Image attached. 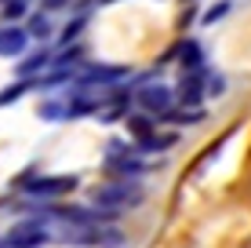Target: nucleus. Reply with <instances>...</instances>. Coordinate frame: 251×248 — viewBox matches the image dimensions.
<instances>
[{"mask_svg": "<svg viewBox=\"0 0 251 248\" xmlns=\"http://www.w3.org/2000/svg\"><path fill=\"white\" fill-rule=\"evenodd\" d=\"M48 62H51V51H37V55H29V58L19 66V77H22V81H29V77L37 73V70H44Z\"/></svg>", "mask_w": 251, "mask_h": 248, "instance_id": "1a4fd4ad", "label": "nucleus"}, {"mask_svg": "<svg viewBox=\"0 0 251 248\" xmlns=\"http://www.w3.org/2000/svg\"><path fill=\"white\" fill-rule=\"evenodd\" d=\"M109 168H113V172H124V175H138L146 165H142V161H127V157H120V161L113 157V161H109Z\"/></svg>", "mask_w": 251, "mask_h": 248, "instance_id": "ddd939ff", "label": "nucleus"}, {"mask_svg": "<svg viewBox=\"0 0 251 248\" xmlns=\"http://www.w3.org/2000/svg\"><path fill=\"white\" fill-rule=\"evenodd\" d=\"M29 88H33V81H19V84H11V88H4V91H0V106H7V102L22 99Z\"/></svg>", "mask_w": 251, "mask_h": 248, "instance_id": "f8f14e48", "label": "nucleus"}, {"mask_svg": "<svg viewBox=\"0 0 251 248\" xmlns=\"http://www.w3.org/2000/svg\"><path fill=\"white\" fill-rule=\"evenodd\" d=\"M25 44H29V33H25L22 26H4V29H0V55L4 58L22 55Z\"/></svg>", "mask_w": 251, "mask_h": 248, "instance_id": "423d86ee", "label": "nucleus"}, {"mask_svg": "<svg viewBox=\"0 0 251 248\" xmlns=\"http://www.w3.org/2000/svg\"><path fill=\"white\" fill-rule=\"evenodd\" d=\"M207 91V73L204 70H186L182 73V84H178V99L182 106H197Z\"/></svg>", "mask_w": 251, "mask_h": 248, "instance_id": "39448f33", "label": "nucleus"}, {"mask_svg": "<svg viewBox=\"0 0 251 248\" xmlns=\"http://www.w3.org/2000/svg\"><path fill=\"white\" fill-rule=\"evenodd\" d=\"M120 77H127V70L124 66H88L84 73H76V84H113V81H120Z\"/></svg>", "mask_w": 251, "mask_h": 248, "instance_id": "0eeeda50", "label": "nucleus"}, {"mask_svg": "<svg viewBox=\"0 0 251 248\" xmlns=\"http://www.w3.org/2000/svg\"><path fill=\"white\" fill-rule=\"evenodd\" d=\"M142 201V190H138L135 183H117V186H102V190H95V204H99L102 212H117L120 208H135V204Z\"/></svg>", "mask_w": 251, "mask_h": 248, "instance_id": "f257e3e1", "label": "nucleus"}, {"mask_svg": "<svg viewBox=\"0 0 251 248\" xmlns=\"http://www.w3.org/2000/svg\"><path fill=\"white\" fill-rule=\"evenodd\" d=\"M226 91V81L219 73H207V95H222Z\"/></svg>", "mask_w": 251, "mask_h": 248, "instance_id": "dca6fc26", "label": "nucleus"}, {"mask_svg": "<svg viewBox=\"0 0 251 248\" xmlns=\"http://www.w3.org/2000/svg\"><path fill=\"white\" fill-rule=\"evenodd\" d=\"M233 11V4H229V0H222V4H211V7H207V11H204V26H215V22H219V19H226V15Z\"/></svg>", "mask_w": 251, "mask_h": 248, "instance_id": "9b49d317", "label": "nucleus"}, {"mask_svg": "<svg viewBox=\"0 0 251 248\" xmlns=\"http://www.w3.org/2000/svg\"><path fill=\"white\" fill-rule=\"evenodd\" d=\"M29 37H51V19H48V11H40V15H33L29 19Z\"/></svg>", "mask_w": 251, "mask_h": 248, "instance_id": "9d476101", "label": "nucleus"}, {"mask_svg": "<svg viewBox=\"0 0 251 248\" xmlns=\"http://www.w3.org/2000/svg\"><path fill=\"white\" fill-rule=\"evenodd\" d=\"M44 241H51V234L37 223V219H25V223H15L7 230L0 248H40Z\"/></svg>", "mask_w": 251, "mask_h": 248, "instance_id": "20e7f679", "label": "nucleus"}, {"mask_svg": "<svg viewBox=\"0 0 251 248\" xmlns=\"http://www.w3.org/2000/svg\"><path fill=\"white\" fill-rule=\"evenodd\" d=\"M22 11H25V0H4V4H0V15H4L7 22L22 19Z\"/></svg>", "mask_w": 251, "mask_h": 248, "instance_id": "4468645a", "label": "nucleus"}, {"mask_svg": "<svg viewBox=\"0 0 251 248\" xmlns=\"http://www.w3.org/2000/svg\"><path fill=\"white\" fill-rule=\"evenodd\" d=\"M135 102H138V110H142V113H150V117H164L171 106H175V91H171L168 84L150 81V84H142V88H138Z\"/></svg>", "mask_w": 251, "mask_h": 248, "instance_id": "f03ea898", "label": "nucleus"}, {"mask_svg": "<svg viewBox=\"0 0 251 248\" xmlns=\"http://www.w3.org/2000/svg\"><path fill=\"white\" fill-rule=\"evenodd\" d=\"M178 58H182V73L186 70H204V48L197 44V40L178 44Z\"/></svg>", "mask_w": 251, "mask_h": 248, "instance_id": "6e6552de", "label": "nucleus"}, {"mask_svg": "<svg viewBox=\"0 0 251 248\" xmlns=\"http://www.w3.org/2000/svg\"><path fill=\"white\" fill-rule=\"evenodd\" d=\"M51 7H69V0H44V11H51Z\"/></svg>", "mask_w": 251, "mask_h": 248, "instance_id": "f3484780", "label": "nucleus"}, {"mask_svg": "<svg viewBox=\"0 0 251 248\" xmlns=\"http://www.w3.org/2000/svg\"><path fill=\"white\" fill-rule=\"evenodd\" d=\"M102 4H113V0H102Z\"/></svg>", "mask_w": 251, "mask_h": 248, "instance_id": "a211bd4d", "label": "nucleus"}, {"mask_svg": "<svg viewBox=\"0 0 251 248\" xmlns=\"http://www.w3.org/2000/svg\"><path fill=\"white\" fill-rule=\"evenodd\" d=\"M84 26H88V19H84V15H76V19H73V22H66V29H62V40H66V44H69V40H73V37H76V33H80V29H84Z\"/></svg>", "mask_w": 251, "mask_h": 248, "instance_id": "2eb2a0df", "label": "nucleus"}, {"mask_svg": "<svg viewBox=\"0 0 251 248\" xmlns=\"http://www.w3.org/2000/svg\"><path fill=\"white\" fill-rule=\"evenodd\" d=\"M76 190V175H37L25 183V193L29 197H40V201H51V197H66V193Z\"/></svg>", "mask_w": 251, "mask_h": 248, "instance_id": "7ed1b4c3", "label": "nucleus"}]
</instances>
